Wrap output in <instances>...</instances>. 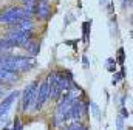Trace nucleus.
<instances>
[{
    "label": "nucleus",
    "mask_w": 133,
    "mask_h": 130,
    "mask_svg": "<svg viewBox=\"0 0 133 130\" xmlns=\"http://www.w3.org/2000/svg\"><path fill=\"white\" fill-rule=\"evenodd\" d=\"M12 71H30L33 67H36V59L33 56H5L3 59V65Z\"/></svg>",
    "instance_id": "obj_1"
},
{
    "label": "nucleus",
    "mask_w": 133,
    "mask_h": 130,
    "mask_svg": "<svg viewBox=\"0 0 133 130\" xmlns=\"http://www.w3.org/2000/svg\"><path fill=\"white\" fill-rule=\"evenodd\" d=\"M23 17H30V16L26 14L25 8H20V6H8L0 11V23H5V25H12Z\"/></svg>",
    "instance_id": "obj_2"
},
{
    "label": "nucleus",
    "mask_w": 133,
    "mask_h": 130,
    "mask_svg": "<svg viewBox=\"0 0 133 130\" xmlns=\"http://www.w3.org/2000/svg\"><path fill=\"white\" fill-rule=\"evenodd\" d=\"M30 39H33V31H20V30H16V28H12L11 31L5 36V40L11 42L16 47H22Z\"/></svg>",
    "instance_id": "obj_3"
},
{
    "label": "nucleus",
    "mask_w": 133,
    "mask_h": 130,
    "mask_svg": "<svg viewBox=\"0 0 133 130\" xmlns=\"http://www.w3.org/2000/svg\"><path fill=\"white\" fill-rule=\"evenodd\" d=\"M37 87H39L37 81L31 82L30 85H26V88H25V92H23V95H22V107H20L22 112H26V110L34 104L36 93H37Z\"/></svg>",
    "instance_id": "obj_4"
},
{
    "label": "nucleus",
    "mask_w": 133,
    "mask_h": 130,
    "mask_svg": "<svg viewBox=\"0 0 133 130\" xmlns=\"http://www.w3.org/2000/svg\"><path fill=\"white\" fill-rule=\"evenodd\" d=\"M48 98H50V90H48V82L45 81L43 84H40L37 87V93H36V99H34V110L39 112L45 105Z\"/></svg>",
    "instance_id": "obj_5"
},
{
    "label": "nucleus",
    "mask_w": 133,
    "mask_h": 130,
    "mask_svg": "<svg viewBox=\"0 0 133 130\" xmlns=\"http://www.w3.org/2000/svg\"><path fill=\"white\" fill-rule=\"evenodd\" d=\"M19 95H20L19 92H12L11 95H8V96L2 101V104H0V121H5V118L8 116V113H9V110H11L14 101L17 99Z\"/></svg>",
    "instance_id": "obj_6"
},
{
    "label": "nucleus",
    "mask_w": 133,
    "mask_h": 130,
    "mask_svg": "<svg viewBox=\"0 0 133 130\" xmlns=\"http://www.w3.org/2000/svg\"><path fill=\"white\" fill-rule=\"evenodd\" d=\"M34 14H36L37 17H40L42 20L48 19L50 14H51V8H50L48 2H46V0H39V2H36V3H34Z\"/></svg>",
    "instance_id": "obj_7"
},
{
    "label": "nucleus",
    "mask_w": 133,
    "mask_h": 130,
    "mask_svg": "<svg viewBox=\"0 0 133 130\" xmlns=\"http://www.w3.org/2000/svg\"><path fill=\"white\" fill-rule=\"evenodd\" d=\"M19 79V76H17V73L16 71H12V70H9V68H6V67H0V82L3 84H12V82H16Z\"/></svg>",
    "instance_id": "obj_8"
},
{
    "label": "nucleus",
    "mask_w": 133,
    "mask_h": 130,
    "mask_svg": "<svg viewBox=\"0 0 133 130\" xmlns=\"http://www.w3.org/2000/svg\"><path fill=\"white\" fill-rule=\"evenodd\" d=\"M22 48H25L26 51H28V54H31V56H37L39 54V51H40V43L39 42H36L33 39H30L28 42H25L23 45H22Z\"/></svg>",
    "instance_id": "obj_9"
},
{
    "label": "nucleus",
    "mask_w": 133,
    "mask_h": 130,
    "mask_svg": "<svg viewBox=\"0 0 133 130\" xmlns=\"http://www.w3.org/2000/svg\"><path fill=\"white\" fill-rule=\"evenodd\" d=\"M90 28H91V20H85L82 23V32H84V43H88L90 40Z\"/></svg>",
    "instance_id": "obj_10"
},
{
    "label": "nucleus",
    "mask_w": 133,
    "mask_h": 130,
    "mask_svg": "<svg viewBox=\"0 0 133 130\" xmlns=\"http://www.w3.org/2000/svg\"><path fill=\"white\" fill-rule=\"evenodd\" d=\"M66 130H88V129H87L81 121H73V122H70V124H68Z\"/></svg>",
    "instance_id": "obj_11"
},
{
    "label": "nucleus",
    "mask_w": 133,
    "mask_h": 130,
    "mask_svg": "<svg viewBox=\"0 0 133 130\" xmlns=\"http://www.w3.org/2000/svg\"><path fill=\"white\" fill-rule=\"evenodd\" d=\"M124 70H125V68L122 67L119 73H116V71H115V74H113V79H111V84H113V85H116V84H118L121 79H124V77H125V71H124Z\"/></svg>",
    "instance_id": "obj_12"
},
{
    "label": "nucleus",
    "mask_w": 133,
    "mask_h": 130,
    "mask_svg": "<svg viewBox=\"0 0 133 130\" xmlns=\"http://www.w3.org/2000/svg\"><path fill=\"white\" fill-rule=\"evenodd\" d=\"M88 105L91 107V112H93L95 118H96V119H101V112H99V107H98V104H95V102H90Z\"/></svg>",
    "instance_id": "obj_13"
},
{
    "label": "nucleus",
    "mask_w": 133,
    "mask_h": 130,
    "mask_svg": "<svg viewBox=\"0 0 133 130\" xmlns=\"http://www.w3.org/2000/svg\"><path fill=\"white\" fill-rule=\"evenodd\" d=\"M9 130H23V126H22V122H20V119H19V118H16V119H14L12 127H11Z\"/></svg>",
    "instance_id": "obj_14"
},
{
    "label": "nucleus",
    "mask_w": 133,
    "mask_h": 130,
    "mask_svg": "<svg viewBox=\"0 0 133 130\" xmlns=\"http://www.w3.org/2000/svg\"><path fill=\"white\" fill-rule=\"evenodd\" d=\"M118 56H119V57H118V62H119L121 65H124V62H125V56H124V48H119V50H118Z\"/></svg>",
    "instance_id": "obj_15"
},
{
    "label": "nucleus",
    "mask_w": 133,
    "mask_h": 130,
    "mask_svg": "<svg viewBox=\"0 0 133 130\" xmlns=\"http://www.w3.org/2000/svg\"><path fill=\"white\" fill-rule=\"evenodd\" d=\"M116 127H118V130H124V118H122V116H118V119H116Z\"/></svg>",
    "instance_id": "obj_16"
},
{
    "label": "nucleus",
    "mask_w": 133,
    "mask_h": 130,
    "mask_svg": "<svg viewBox=\"0 0 133 130\" xmlns=\"http://www.w3.org/2000/svg\"><path fill=\"white\" fill-rule=\"evenodd\" d=\"M121 116H122V118H129V116H130V113L127 112L125 107H121Z\"/></svg>",
    "instance_id": "obj_17"
},
{
    "label": "nucleus",
    "mask_w": 133,
    "mask_h": 130,
    "mask_svg": "<svg viewBox=\"0 0 133 130\" xmlns=\"http://www.w3.org/2000/svg\"><path fill=\"white\" fill-rule=\"evenodd\" d=\"M82 64L85 68H88L90 67V61H88V56H82Z\"/></svg>",
    "instance_id": "obj_18"
},
{
    "label": "nucleus",
    "mask_w": 133,
    "mask_h": 130,
    "mask_svg": "<svg viewBox=\"0 0 133 130\" xmlns=\"http://www.w3.org/2000/svg\"><path fill=\"white\" fill-rule=\"evenodd\" d=\"M22 2L25 6H34V3H36V0H22Z\"/></svg>",
    "instance_id": "obj_19"
},
{
    "label": "nucleus",
    "mask_w": 133,
    "mask_h": 130,
    "mask_svg": "<svg viewBox=\"0 0 133 130\" xmlns=\"http://www.w3.org/2000/svg\"><path fill=\"white\" fill-rule=\"evenodd\" d=\"M65 43H70V45H73V47H74V43H77V40H66Z\"/></svg>",
    "instance_id": "obj_20"
},
{
    "label": "nucleus",
    "mask_w": 133,
    "mask_h": 130,
    "mask_svg": "<svg viewBox=\"0 0 133 130\" xmlns=\"http://www.w3.org/2000/svg\"><path fill=\"white\" fill-rule=\"evenodd\" d=\"M3 59H5V56H2V54H0V67L3 65Z\"/></svg>",
    "instance_id": "obj_21"
},
{
    "label": "nucleus",
    "mask_w": 133,
    "mask_h": 130,
    "mask_svg": "<svg viewBox=\"0 0 133 130\" xmlns=\"http://www.w3.org/2000/svg\"><path fill=\"white\" fill-rule=\"evenodd\" d=\"M105 2H107V0H99V3H101V5H104Z\"/></svg>",
    "instance_id": "obj_22"
}]
</instances>
